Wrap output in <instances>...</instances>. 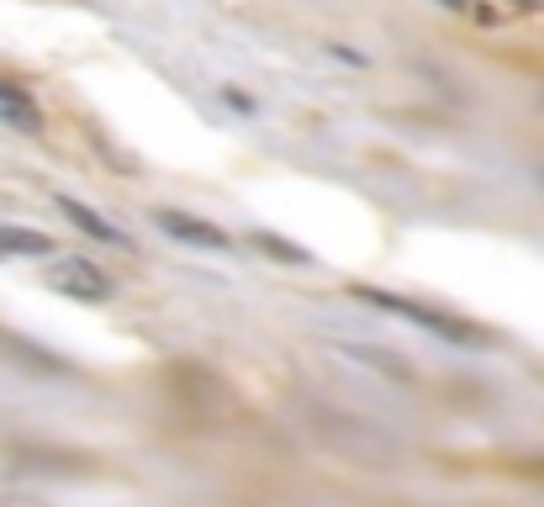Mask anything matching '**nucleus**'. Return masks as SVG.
<instances>
[{
  "instance_id": "3",
  "label": "nucleus",
  "mask_w": 544,
  "mask_h": 507,
  "mask_svg": "<svg viewBox=\"0 0 544 507\" xmlns=\"http://www.w3.org/2000/svg\"><path fill=\"white\" fill-rule=\"evenodd\" d=\"M154 222L170 238H180V243H191V249H206V254H228L233 249V238L217 228V222H201V217H191V212H170V206H164V212H154Z\"/></svg>"
},
{
  "instance_id": "5",
  "label": "nucleus",
  "mask_w": 544,
  "mask_h": 507,
  "mask_svg": "<svg viewBox=\"0 0 544 507\" xmlns=\"http://www.w3.org/2000/svg\"><path fill=\"white\" fill-rule=\"evenodd\" d=\"M59 212L74 222V228H80V233H90V238H101V243H127L122 238V228H111V222L101 217V212H90V206L85 201H74V196H59Z\"/></svg>"
},
{
  "instance_id": "7",
  "label": "nucleus",
  "mask_w": 544,
  "mask_h": 507,
  "mask_svg": "<svg viewBox=\"0 0 544 507\" xmlns=\"http://www.w3.org/2000/svg\"><path fill=\"white\" fill-rule=\"evenodd\" d=\"M254 249H270V259H286V265H307V249H296V243L275 238V233H254Z\"/></svg>"
},
{
  "instance_id": "4",
  "label": "nucleus",
  "mask_w": 544,
  "mask_h": 507,
  "mask_svg": "<svg viewBox=\"0 0 544 507\" xmlns=\"http://www.w3.org/2000/svg\"><path fill=\"white\" fill-rule=\"evenodd\" d=\"M0 122L16 127V133H37V127H43V111H37V101L27 96L22 85L0 80Z\"/></svg>"
},
{
  "instance_id": "6",
  "label": "nucleus",
  "mask_w": 544,
  "mask_h": 507,
  "mask_svg": "<svg viewBox=\"0 0 544 507\" xmlns=\"http://www.w3.org/2000/svg\"><path fill=\"white\" fill-rule=\"evenodd\" d=\"M6 254H59V249H53V238L37 233V228H0V259Z\"/></svg>"
},
{
  "instance_id": "2",
  "label": "nucleus",
  "mask_w": 544,
  "mask_h": 507,
  "mask_svg": "<svg viewBox=\"0 0 544 507\" xmlns=\"http://www.w3.org/2000/svg\"><path fill=\"white\" fill-rule=\"evenodd\" d=\"M43 280L59 296H69V302H106V296H111V275L101 265H90V259H80V254L53 259Z\"/></svg>"
},
{
  "instance_id": "1",
  "label": "nucleus",
  "mask_w": 544,
  "mask_h": 507,
  "mask_svg": "<svg viewBox=\"0 0 544 507\" xmlns=\"http://www.w3.org/2000/svg\"><path fill=\"white\" fill-rule=\"evenodd\" d=\"M354 296H365V302L386 307V312H402L407 323H418V328H434V333H444L449 344H476V338H481V328H471V323H465V317H455V312H439V307H418V302H407V296H391V291H370V286H360Z\"/></svg>"
}]
</instances>
